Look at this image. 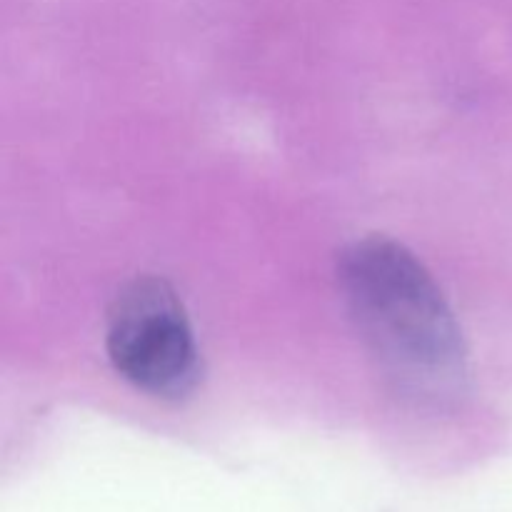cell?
Listing matches in <instances>:
<instances>
[{"label":"cell","instance_id":"cell-1","mask_svg":"<svg viewBox=\"0 0 512 512\" xmlns=\"http://www.w3.org/2000/svg\"><path fill=\"white\" fill-rule=\"evenodd\" d=\"M353 318L385 368L420 395H445L465 375L458 323L418 258L400 243L368 238L340 258Z\"/></svg>","mask_w":512,"mask_h":512},{"label":"cell","instance_id":"cell-2","mask_svg":"<svg viewBox=\"0 0 512 512\" xmlns=\"http://www.w3.org/2000/svg\"><path fill=\"white\" fill-rule=\"evenodd\" d=\"M105 345L113 368L158 398H183L200 378L193 328L165 280L138 278L120 290Z\"/></svg>","mask_w":512,"mask_h":512}]
</instances>
